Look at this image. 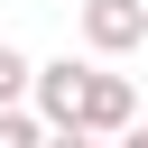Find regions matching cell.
Segmentation results:
<instances>
[{
	"mask_svg": "<svg viewBox=\"0 0 148 148\" xmlns=\"http://www.w3.org/2000/svg\"><path fill=\"white\" fill-rule=\"evenodd\" d=\"M139 120V92H130V74H102V65H83V102H74V130H92V139H120Z\"/></svg>",
	"mask_w": 148,
	"mask_h": 148,
	"instance_id": "1",
	"label": "cell"
},
{
	"mask_svg": "<svg viewBox=\"0 0 148 148\" xmlns=\"http://www.w3.org/2000/svg\"><path fill=\"white\" fill-rule=\"evenodd\" d=\"M74 28L92 56H130V46H148V0H83Z\"/></svg>",
	"mask_w": 148,
	"mask_h": 148,
	"instance_id": "2",
	"label": "cell"
},
{
	"mask_svg": "<svg viewBox=\"0 0 148 148\" xmlns=\"http://www.w3.org/2000/svg\"><path fill=\"white\" fill-rule=\"evenodd\" d=\"M74 102H83V65H74V56H56V65L28 74V111H37L46 130H74Z\"/></svg>",
	"mask_w": 148,
	"mask_h": 148,
	"instance_id": "3",
	"label": "cell"
},
{
	"mask_svg": "<svg viewBox=\"0 0 148 148\" xmlns=\"http://www.w3.org/2000/svg\"><path fill=\"white\" fill-rule=\"evenodd\" d=\"M28 74H37V56H18V46L0 37V111H9V102H28Z\"/></svg>",
	"mask_w": 148,
	"mask_h": 148,
	"instance_id": "4",
	"label": "cell"
},
{
	"mask_svg": "<svg viewBox=\"0 0 148 148\" xmlns=\"http://www.w3.org/2000/svg\"><path fill=\"white\" fill-rule=\"evenodd\" d=\"M37 139H46V120H37L28 102H9V111H0V148H37Z\"/></svg>",
	"mask_w": 148,
	"mask_h": 148,
	"instance_id": "5",
	"label": "cell"
},
{
	"mask_svg": "<svg viewBox=\"0 0 148 148\" xmlns=\"http://www.w3.org/2000/svg\"><path fill=\"white\" fill-rule=\"evenodd\" d=\"M37 148H102V139H92V130H46Z\"/></svg>",
	"mask_w": 148,
	"mask_h": 148,
	"instance_id": "6",
	"label": "cell"
},
{
	"mask_svg": "<svg viewBox=\"0 0 148 148\" xmlns=\"http://www.w3.org/2000/svg\"><path fill=\"white\" fill-rule=\"evenodd\" d=\"M102 148H148V120H130L120 139H102Z\"/></svg>",
	"mask_w": 148,
	"mask_h": 148,
	"instance_id": "7",
	"label": "cell"
}]
</instances>
